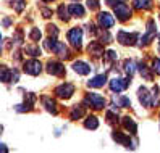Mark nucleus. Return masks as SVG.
I'll return each mask as SVG.
<instances>
[{
  "mask_svg": "<svg viewBox=\"0 0 160 153\" xmlns=\"http://www.w3.org/2000/svg\"><path fill=\"white\" fill-rule=\"evenodd\" d=\"M44 47H45V50H49V52H53L55 55H58L62 60H70L71 58V53L68 50V47L65 45V42H58L57 41V37H49L45 42H44Z\"/></svg>",
  "mask_w": 160,
  "mask_h": 153,
  "instance_id": "1",
  "label": "nucleus"
},
{
  "mask_svg": "<svg viewBox=\"0 0 160 153\" xmlns=\"http://www.w3.org/2000/svg\"><path fill=\"white\" fill-rule=\"evenodd\" d=\"M84 105H88V107H91L94 110H103L105 108V98L99 93L89 92V93H86V97H84Z\"/></svg>",
  "mask_w": 160,
  "mask_h": 153,
  "instance_id": "2",
  "label": "nucleus"
},
{
  "mask_svg": "<svg viewBox=\"0 0 160 153\" xmlns=\"http://www.w3.org/2000/svg\"><path fill=\"white\" fill-rule=\"evenodd\" d=\"M67 37H68V42L74 49L81 50V47H82V29L81 27H71L67 34Z\"/></svg>",
  "mask_w": 160,
  "mask_h": 153,
  "instance_id": "3",
  "label": "nucleus"
},
{
  "mask_svg": "<svg viewBox=\"0 0 160 153\" xmlns=\"http://www.w3.org/2000/svg\"><path fill=\"white\" fill-rule=\"evenodd\" d=\"M23 71L29 76H39L41 71H42V65H41L39 60H36V56H34V58L26 60L23 63Z\"/></svg>",
  "mask_w": 160,
  "mask_h": 153,
  "instance_id": "4",
  "label": "nucleus"
},
{
  "mask_svg": "<svg viewBox=\"0 0 160 153\" xmlns=\"http://www.w3.org/2000/svg\"><path fill=\"white\" fill-rule=\"evenodd\" d=\"M36 100H37L36 93H32V92H28V93H24V102H23L21 105H16L15 110H16L18 113L31 111V110L34 108V103H36Z\"/></svg>",
  "mask_w": 160,
  "mask_h": 153,
  "instance_id": "5",
  "label": "nucleus"
},
{
  "mask_svg": "<svg viewBox=\"0 0 160 153\" xmlns=\"http://www.w3.org/2000/svg\"><path fill=\"white\" fill-rule=\"evenodd\" d=\"M112 139H113L117 143H120V145L126 147V148H134L136 143H138V140H131L129 136H126V134H123V132H118V131L112 132Z\"/></svg>",
  "mask_w": 160,
  "mask_h": 153,
  "instance_id": "6",
  "label": "nucleus"
},
{
  "mask_svg": "<svg viewBox=\"0 0 160 153\" xmlns=\"http://www.w3.org/2000/svg\"><path fill=\"white\" fill-rule=\"evenodd\" d=\"M73 93H74V85L71 82H63L58 87H55V95H57L58 98L68 100V98H71Z\"/></svg>",
  "mask_w": 160,
  "mask_h": 153,
  "instance_id": "7",
  "label": "nucleus"
},
{
  "mask_svg": "<svg viewBox=\"0 0 160 153\" xmlns=\"http://www.w3.org/2000/svg\"><path fill=\"white\" fill-rule=\"evenodd\" d=\"M138 98L141 102V105L146 108H150L154 107V95H152V90H147L146 87H139L138 89Z\"/></svg>",
  "mask_w": 160,
  "mask_h": 153,
  "instance_id": "8",
  "label": "nucleus"
},
{
  "mask_svg": "<svg viewBox=\"0 0 160 153\" xmlns=\"http://www.w3.org/2000/svg\"><path fill=\"white\" fill-rule=\"evenodd\" d=\"M139 32H128V31H120L117 34V39L121 45H134L138 42Z\"/></svg>",
  "mask_w": 160,
  "mask_h": 153,
  "instance_id": "9",
  "label": "nucleus"
},
{
  "mask_svg": "<svg viewBox=\"0 0 160 153\" xmlns=\"http://www.w3.org/2000/svg\"><path fill=\"white\" fill-rule=\"evenodd\" d=\"M129 82H131V78H126V79H123V78H113V79L108 82V85H110V90L112 92L120 93V92H123V90L128 89Z\"/></svg>",
  "mask_w": 160,
  "mask_h": 153,
  "instance_id": "10",
  "label": "nucleus"
},
{
  "mask_svg": "<svg viewBox=\"0 0 160 153\" xmlns=\"http://www.w3.org/2000/svg\"><path fill=\"white\" fill-rule=\"evenodd\" d=\"M113 12H115V16L118 18V21H128L129 18H131V8L126 5V2L115 5L113 7Z\"/></svg>",
  "mask_w": 160,
  "mask_h": 153,
  "instance_id": "11",
  "label": "nucleus"
},
{
  "mask_svg": "<svg viewBox=\"0 0 160 153\" xmlns=\"http://www.w3.org/2000/svg\"><path fill=\"white\" fill-rule=\"evenodd\" d=\"M47 73L52 74V76H58V78H63L65 76V66L60 63V61H55V60H50L47 61Z\"/></svg>",
  "mask_w": 160,
  "mask_h": 153,
  "instance_id": "12",
  "label": "nucleus"
},
{
  "mask_svg": "<svg viewBox=\"0 0 160 153\" xmlns=\"http://www.w3.org/2000/svg\"><path fill=\"white\" fill-rule=\"evenodd\" d=\"M155 29H157L155 21H154V20H149V21H147V31H146V34H144L142 37H141V42H139L141 47L150 44V41H152L154 36H155Z\"/></svg>",
  "mask_w": 160,
  "mask_h": 153,
  "instance_id": "13",
  "label": "nucleus"
},
{
  "mask_svg": "<svg viewBox=\"0 0 160 153\" xmlns=\"http://www.w3.org/2000/svg\"><path fill=\"white\" fill-rule=\"evenodd\" d=\"M97 23L100 26V29H108V27H112L115 24V18L112 16L110 13H107V12H102L97 16Z\"/></svg>",
  "mask_w": 160,
  "mask_h": 153,
  "instance_id": "14",
  "label": "nucleus"
},
{
  "mask_svg": "<svg viewBox=\"0 0 160 153\" xmlns=\"http://www.w3.org/2000/svg\"><path fill=\"white\" fill-rule=\"evenodd\" d=\"M41 102H42V105H44V108L49 111V113H52V114H57V113H58L57 102H55L52 97H49V95H42V97H41Z\"/></svg>",
  "mask_w": 160,
  "mask_h": 153,
  "instance_id": "15",
  "label": "nucleus"
},
{
  "mask_svg": "<svg viewBox=\"0 0 160 153\" xmlns=\"http://www.w3.org/2000/svg\"><path fill=\"white\" fill-rule=\"evenodd\" d=\"M88 52H89V55L94 56V58H100V56L105 55L103 53V44L102 42H91L89 47H88Z\"/></svg>",
  "mask_w": 160,
  "mask_h": 153,
  "instance_id": "16",
  "label": "nucleus"
},
{
  "mask_svg": "<svg viewBox=\"0 0 160 153\" xmlns=\"http://www.w3.org/2000/svg\"><path fill=\"white\" fill-rule=\"evenodd\" d=\"M107 84V74H99L96 78H92L89 82H88V87L91 89H100Z\"/></svg>",
  "mask_w": 160,
  "mask_h": 153,
  "instance_id": "17",
  "label": "nucleus"
},
{
  "mask_svg": "<svg viewBox=\"0 0 160 153\" xmlns=\"http://www.w3.org/2000/svg\"><path fill=\"white\" fill-rule=\"evenodd\" d=\"M73 69H74V73H78V74H81V76H86V74L91 73V66H89L88 63L78 60V61L73 63Z\"/></svg>",
  "mask_w": 160,
  "mask_h": 153,
  "instance_id": "18",
  "label": "nucleus"
},
{
  "mask_svg": "<svg viewBox=\"0 0 160 153\" xmlns=\"http://www.w3.org/2000/svg\"><path fill=\"white\" fill-rule=\"evenodd\" d=\"M84 114H86V107H82V105H74L70 111V118L73 121H78L84 116Z\"/></svg>",
  "mask_w": 160,
  "mask_h": 153,
  "instance_id": "19",
  "label": "nucleus"
},
{
  "mask_svg": "<svg viewBox=\"0 0 160 153\" xmlns=\"http://www.w3.org/2000/svg\"><path fill=\"white\" fill-rule=\"evenodd\" d=\"M121 124H123V127H125L126 131H129V134L136 136V132H138V124L134 122V119H133V118L125 116L123 119H121Z\"/></svg>",
  "mask_w": 160,
  "mask_h": 153,
  "instance_id": "20",
  "label": "nucleus"
},
{
  "mask_svg": "<svg viewBox=\"0 0 160 153\" xmlns=\"http://www.w3.org/2000/svg\"><path fill=\"white\" fill-rule=\"evenodd\" d=\"M68 10H70V15L74 18H84V15H86V10H84V7L81 3H71L68 7Z\"/></svg>",
  "mask_w": 160,
  "mask_h": 153,
  "instance_id": "21",
  "label": "nucleus"
},
{
  "mask_svg": "<svg viewBox=\"0 0 160 153\" xmlns=\"http://www.w3.org/2000/svg\"><path fill=\"white\" fill-rule=\"evenodd\" d=\"M0 81L3 84H8V82H13V71L7 66H2L0 68Z\"/></svg>",
  "mask_w": 160,
  "mask_h": 153,
  "instance_id": "22",
  "label": "nucleus"
},
{
  "mask_svg": "<svg viewBox=\"0 0 160 153\" xmlns=\"http://www.w3.org/2000/svg\"><path fill=\"white\" fill-rule=\"evenodd\" d=\"M133 7L136 10H150L154 7L152 0H133Z\"/></svg>",
  "mask_w": 160,
  "mask_h": 153,
  "instance_id": "23",
  "label": "nucleus"
},
{
  "mask_svg": "<svg viewBox=\"0 0 160 153\" xmlns=\"http://www.w3.org/2000/svg\"><path fill=\"white\" fill-rule=\"evenodd\" d=\"M84 127H86V129H97V127H99V119H97V116H94V114L88 116L86 119H84Z\"/></svg>",
  "mask_w": 160,
  "mask_h": 153,
  "instance_id": "24",
  "label": "nucleus"
},
{
  "mask_svg": "<svg viewBox=\"0 0 160 153\" xmlns=\"http://www.w3.org/2000/svg\"><path fill=\"white\" fill-rule=\"evenodd\" d=\"M123 68H125L126 76H128V78H131V76L134 74V71H136V63L133 60H125L123 61Z\"/></svg>",
  "mask_w": 160,
  "mask_h": 153,
  "instance_id": "25",
  "label": "nucleus"
},
{
  "mask_svg": "<svg viewBox=\"0 0 160 153\" xmlns=\"http://www.w3.org/2000/svg\"><path fill=\"white\" fill-rule=\"evenodd\" d=\"M138 69H139V73H141V76L146 79V81H152L154 79V76H152V73L149 71V68L144 65V63H139L138 65Z\"/></svg>",
  "mask_w": 160,
  "mask_h": 153,
  "instance_id": "26",
  "label": "nucleus"
},
{
  "mask_svg": "<svg viewBox=\"0 0 160 153\" xmlns=\"http://www.w3.org/2000/svg\"><path fill=\"white\" fill-rule=\"evenodd\" d=\"M110 110L107 111V121L110 122V124H115V122H118V113H117V107L115 105H110Z\"/></svg>",
  "mask_w": 160,
  "mask_h": 153,
  "instance_id": "27",
  "label": "nucleus"
},
{
  "mask_svg": "<svg viewBox=\"0 0 160 153\" xmlns=\"http://www.w3.org/2000/svg\"><path fill=\"white\" fill-rule=\"evenodd\" d=\"M10 7L16 13H21L26 7V0H10Z\"/></svg>",
  "mask_w": 160,
  "mask_h": 153,
  "instance_id": "28",
  "label": "nucleus"
},
{
  "mask_svg": "<svg viewBox=\"0 0 160 153\" xmlns=\"http://www.w3.org/2000/svg\"><path fill=\"white\" fill-rule=\"evenodd\" d=\"M57 13H58V18H60L62 21H65V23H67V21L70 20V16H71V15H70V10H68L65 5H60V7H58Z\"/></svg>",
  "mask_w": 160,
  "mask_h": 153,
  "instance_id": "29",
  "label": "nucleus"
},
{
  "mask_svg": "<svg viewBox=\"0 0 160 153\" xmlns=\"http://www.w3.org/2000/svg\"><path fill=\"white\" fill-rule=\"evenodd\" d=\"M24 52H26L28 55H31V56H39V55H41V49H39V45H36V44L26 45V47H24Z\"/></svg>",
  "mask_w": 160,
  "mask_h": 153,
  "instance_id": "30",
  "label": "nucleus"
},
{
  "mask_svg": "<svg viewBox=\"0 0 160 153\" xmlns=\"http://www.w3.org/2000/svg\"><path fill=\"white\" fill-rule=\"evenodd\" d=\"M113 100H115V103H118V107H121V108H129L131 107V100L128 97H123V95H118V97H115Z\"/></svg>",
  "mask_w": 160,
  "mask_h": 153,
  "instance_id": "31",
  "label": "nucleus"
},
{
  "mask_svg": "<svg viewBox=\"0 0 160 153\" xmlns=\"http://www.w3.org/2000/svg\"><path fill=\"white\" fill-rule=\"evenodd\" d=\"M41 37H42V32L37 29V27H32L31 32H29V39L34 41V42H39V41H41Z\"/></svg>",
  "mask_w": 160,
  "mask_h": 153,
  "instance_id": "32",
  "label": "nucleus"
},
{
  "mask_svg": "<svg viewBox=\"0 0 160 153\" xmlns=\"http://www.w3.org/2000/svg\"><path fill=\"white\" fill-rule=\"evenodd\" d=\"M99 36H100V42H102V44H110V42H112V36L108 34V31H107V29L100 31V32H99Z\"/></svg>",
  "mask_w": 160,
  "mask_h": 153,
  "instance_id": "33",
  "label": "nucleus"
},
{
  "mask_svg": "<svg viewBox=\"0 0 160 153\" xmlns=\"http://www.w3.org/2000/svg\"><path fill=\"white\" fill-rule=\"evenodd\" d=\"M47 32H49V36H52V37H57L58 36V27L55 24H47Z\"/></svg>",
  "mask_w": 160,
  "mask_h": 153,
  "instance_id": "34",
  "label": "nucleus"
},
{
  "mask_svg": "<svg viewBox=\"0 0 160 153\" xmlns=\"http://www.w3.org/2000/svg\"><path fill=\"white\" fill-rule=\"evenodd\" d=\"M117 58H118V53L113 52V50H108V52L105 53V60H107V61H117Z\"/></svg>",
  "mask_w": 160,
  "mask_h": 153,
  "instance_id": "35",
  "label": "nucleus"
},
{
  "mask_svg": "<svg viewBox=\"0 0 160 153\" xmlns=\"http://www.w3.org/2000/svg\"><path fill=\"white\" fill-rule=\"evenodd\" d=\"M41 13H42L44 18H52V15H53V12L47 7H41Z\"/></svg>",
  "mask_w": 160,
  "mask_h": 153,
  "instance_id": "36",
  "label": "nucleus"
},
{
  "mask_svg": "<svg viewBox=\"0 0 160 153\" xmlns=\"http://www.w3.org/2000/svg\"><path fill=\"white\" fill-rule=\"evenodd\" d=\"M86 27H88V32H89V36H97V34H99V31L96 29V26H94V23H89Z\"/></svg>",
  "mask_w": 160,
  "mask_h": 153,
  "instance_id": "37",
  "label": "nucleus"
},
{
  "mask_svg": "<svg viewBox=\"0 0 160 153\" xmlns=\"http://www.w3.org/2000/svg\"><path fill=\"white\" fill-rule=\"evenodd\" d=\"M152 69H154L155 74L160 76V60H158V58H155V60L152 61Z\"/></svg>",
  "mask_w": 160,
  "mask_h": 153,
  "instance_id": "38",
  "label": "nucleus"
},
{
  "mask_svg": "<svg viewBox=\"0 0 160 153\" xmlns=\"http://www.w3.org/2000/svg\"><path fill=\"white\" fill-rule=\"evenodd\" d=\"M99 0H88V7H89V10H97L99 8Z\"/></svg>",
  "mask_w": 160,
  "mask_h": 153,
  "instance_id": "39",
  "label": "nucleus"
},
{
  "mask_svg": "<svg viewBox=\"0 0 160 153\" xmlns=\"http://www.w3.org/2000/svg\"><path fill=\"white\" fill-rule=\"evenodd\" d=\"M123 2H126V0H105V3H107L108 7H115V5L123 3Z\"/></svg>",
  "mask_w": 160,
  "mask_h": 153,
  "instance_id": "40",
  "label": "nucleus"
},
{
  "mask_svg": "<svg viewBox=\"0 0 160 153\" xmlns=\"http://www.w3.org/2000/svg\"><path fill=\"white\" fill-rule=\"evenodd\" d=\"M10 24H12V20H10V18H5V20H3V27H8Z\"/></svg>",
  "mask_w": 160,
  "mask_h": 153,
  "instance_id": "41",
  "label": "nucleus"
},
{
  "mask_svg": "<svg viewBox=\"0 0 160 153\" xmlns=\"http://www.w3.org/2000/svg\"><path fill=\"white\" fill-rule=\"evenodd\" d=\"M157 41H158V52H160V36H157Z\"/></svg>",
  "mask_w": 160,
  "mask_h": 153,
  "instance_id": "42",
  "label": "nucleus"
},
{
  "mask_svg": "<svg viewBox=\"0 0 160 153\" xmlns=\"http://www.w3.org/2000/svg\"><path fill=\"white\" fill-rule=\"evenodd\" d=\"M44 2H55V0H44Z\"/></svg>",
  "mask_w": 160,
  "mask_h": 153,
  "instance_id": "43",
  "label": "nucleus"
},
{
  "mask_svg": "<svg viewBox=\"0 0 160 153\" xmlns=\"http://www.w3.org/2000/svg\"><path fill=\"white\" fill-rule=\"evenodd\" d=\"M76 2H78V0H76Z\"/></svg>",
  "mask_w": 160,
  "mask_h": 153,
  "instance_id": "44",
  "label": "nucleus"
}]
</instances>
